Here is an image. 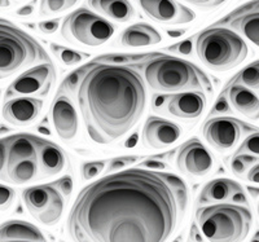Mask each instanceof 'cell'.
Listing matches in <instances>:
<instances>
[{"label":"cell","instance_id":"6da1fadb","mask_svg":"<svg viewBox=\"0 0 259 242\" xmlns=\"http://www.w3.org/2000/svg\"><path fill=\"white\" fill-rule=\"evenodd\" d=\"M188 205L179 176L152 168L118 170L78 193L66 230L78 242H165Z\"/></svg>","mask_w":259,"mask_h":242},{"label":"cell","instance_id":"7a4b0ae2","mask_svg":"<svg viewBox=\"0 0 259 242\" xmlns=\"http://www.w3.org/2000/svg\"><path fill=\"white\" fill-rule=\"evenodd\" d=\"M75 89L85 131L100 145L127 135L147 105L144 79L135 69L121 64L94 61L85 65Z\"/></svg>","mask_w":259,"mask_h":242},{"label":"cell","instance_id":"3957f363","mask_svg":"<svg viewBox=\"0 0 259 242\" xmlns=\"http://www.w3.org/2000/svg\"><path fill=\"white\" fill-rule=\"evenodd\" d=\"M144 79L150 89L165 93L210 91L211 82L205 71L193 62L157 54L147 60Z\"/></svg>","mask_w":259,"mask_h":242},{"label":"cell","instance_id":"277c9868","mask_svg":"<svg viewBox=\"0 0 259 242\" xmlns=\"http://www.w3.org/2000/svg\"><path fill=\"white\" fill-rule=\"evenodd\" d=\"M196 220L203 238L210 242H240L251 228V213L236 204H215L196 211Z\"/></svg>","mask_w":259,"mask_h":242},{"label":"cell","instance_id":"5b68a950","mask_svg":"<svg viewBox=\"0 0 259 242\" xmlns=\"http://www.w3.org/2000/svg\"><path fill=\"white\" fill-rule=\"evenodd\" d=\"M51 61L35 38L0 18V80L12 77L27 66Z\"/></svg>","mask_w":259,"mask_h":242},{"label":"cell","instance_id":"8992f818","mask_svg":"<svg viewBox=\"0 0 259 242\" xmlns=\"http://www.w3.org/2000/svg\"><path fill=\"white\" fill-rule=\"evenodd\" d=\"M196 52L203 65L214 71H228L247 57L244 39L227 27H207L196 38Z\"/></svg>","mask_w":259,"mask_h":242},{"label":"cell","instance_id":"52a82bcc","mask_svg":"<svg viewBox=\"0 0 259 242\" xmlns=\"http://www.w3.org/2000/svg\"><path fill=\"white\" fill-rule=\"evenodd\" d=\"M7 181L24 185L40 177L39 141L40 137L31 133H16L6 137Z\"/></svg>","mask_w":259,"mask_h":242},{"label":"cell","instance_id":"ba28073f","mask_svg":"<svg viewBox=\"0 0 259 242\" xmlns=\"http://www.w3.org/2000/svg\"><path fill=\"white\" fill-rule=\"evenodd\" d=\"M112 22L91 12L87 8H78L64 18L61 34L64 39L87 47H99L114 35Z\"/></svg>","mask_w":259,"mask_h":242},{"label":"cell","instance_id":"9c48e42d","mask_svg":"<svg viewBox=\"0 0 259 242\" xmlns=\"http://www.w3.org/2000/svg\"><path fill=\"white\" fill-rule=\"evenodd\" d=\"M22 200L30 215L43 225L53 227L61 220L65 200L55 183L29 186L22 192Z\"/></svg>","mask_w":259,"mask_h":242},{"label":"cell","instance_id":"30bf717a","mask_svg":"<svg viewBox=\"0 0 259 242\" xmlns=\"http://www.w3.org/2000/svg\"><path fill=\"white\" fill-rule=\"evenodd\" d=\"M258 131L256 127L233 117L218 115L205 122L202 133L207 144L219 152H228L241 141L242 137Z\"/></svg>","mask_w":259,"mask_h":242},{"label":"cell","instance_id":"8fae6325","mask_svg":"<svg viewBox=\"0 0 259 242\" xmlns=\"http://www.w3.org/2000/svg\"><path fill=\"white\" fill-rule=\"evenodd\" d=\"M55 77H56V70L53 68L52 62H40L36 66H32L31 69L18 75L8 87L6 96L7 98L47 96L48 92L51 91Z\"/></svg>","mask_w":259,"mask_h":242},{"label":"cell","instance_id":"7c38bea8","mask_svg":"<svg viewBox=\"0 0 259 242\" xmlns=\"http://www.w3.org/2000/svg\"><path fill=\"white\" fill-rule=\"evenodd\" d=\"M214 165V156L196 137L188 140L178 148L177 166L183 174L202 177L211 172Z\"/></svg>","mask_w":259,"mask_h":242},{"label":"cell","instance_id":"4fadbf2b","mask_svg":"<svg viewBox=\"0 0 259 242\" xmlns=\"http://www.w3.org/2000/svg\"><path fill=\"white\" fill-rule=\"evenodd\" d=\"M143 12L162 24L184 25L196 18V13L177 0H138Z\"/></svg>","mask_w":259,"mask_h":242},{"label":"cell","instance_id":"5bb4252c","mask_svg":"<svg viewBox=\"0 0 259 242\" xmlns=\"http://www.w3.org/2000/svg\"><path fill=\"white\" fill-rule=\"evenodd\" d=\"M51 119L53 128L64 141H73L79 132V121L74 104L71 103L68 94L61 93V91L53 99L51 107Z\"/></svg>","mask_w":259,"mask_h":242},{"label":"cell","instance_id":"9a60e30c","mask_svg":"<svg viewBox=\"0 0 259 242\" xmlns=\"http://www.w3.org/2000/svg\"><path fill=\"white\" fill-rule=\"evenodd\" d=\"M182 136V128L174 122L159 117H149L143 128L142 141L147 148L165 149L177 142Z\"/></svg>","mask_w":259,"mask_h":242},{"label":"cell","instance_id":"2e32d148","mask_svg":"<svg viewBox=\"0 0 259 242\" xmlns=\"http://www.w3.org/2000/svg\"><path fill=\"white\" fill-rule=\"evenodd\" d=\"M43 100L29 96H16L3 105V118L13 126H29L39 118Z\"/></svg>","mask_w":259,"mask_h":242},{"label":"cell","instance_id":"e0dca14e","mask_svg":"<svg viewBox=\"0 0 259 242\" xmlns=\"http://www.w3.org/2000/svg\"><path fill=\"white\" fill-rule=\"evenodd\" d=\"M207 98L203 91H186L171 94L166 103V110L183 121H194L206 108Z\"/></svg>","mask_w":259,"mask_h":242},{"label":"cell","instance_id":"ac0fdd59","mask_svg":"<svg viewBox=\"0 0 259 242\" xmlns=\"http://www.w3.org/2000/svg\"><path fill=\"white\" fill-rule=\"evenodd\" d=\"M230 105L250 119H259V98L250 88L242 84H230L227 88Z\"/></svg>","mask_w":259,"mask_h":242},{"label":"cell","instance_id":"d6986e66","mask_svg":"<svg viewBox=\"0 0 259 242\" xmlns=\"http://www.w3.org/2000/svg\"><path fill=\"white\" fill-rule=\"evenodd\" d=\"M66 156L59 145L41 139L39 141V167L41 176H55L66 166Z\"/></svg>","mask_w":259,"mask_h":242},{"label":"cell","instance_id":"ffe728a7","mask_svg":"<svg viewBox=\"0 0 259 242\" xmlns=\"http://www.w3.org/2000/svg\"><path fill=\"white\" fill-rule=\"evenodd\" d=\"M241 190V185L231 179H224V177L214 179L202 188L198 196V204L206 205L212 204V202L228 201V200H232L236 193Z\"/></svg>","mask_w":259,"mask_h":242},{"label":"cell","instance_id":"44dd1931","mask_svg":"<svg viewBox=\"0 0 259 242\" xmlns=\"http://www.w3.org/2000/svg\"><path fill=\"white\" fill-rule=\"evenodd\" d=\"M162 41V35L150 25L139 22L127 27L121 35V44L123 47L139 48L156 45Z\"/></svg>","mask_w":259,"mask_h":242},{"label":"cell","instance_id":"7402d4cb","mask_svg":"<svg viewBox=\"0 0 259 242\" xmlns=\"http://www.w3.org/2000/svg\"><path fill=\"white\" fill-rule=\"evenodd\" d=\"M0 241H46L38 227L24 220H9L0 224Z\"/></svg>","mask_w":259,"mask_h":242},{"label":"cell","instance_id":"603a6c76","mask_svg":"<svg viewBox=\"0 0 259 242\" xmlns=\"http://www.w3.org/2000/svg\"><path fill=\"white\" fill-rule=\"evenodd\" d=\"M224 22H228L231 27L240 31L247 40L259 47V11L232 12Z\"/></svg>","mask_w":259,"mask_h":242},{"label":"cell","instance_id":"cb8c5ba5","mask_svg":"<svg viewBox=\"0 0 259 242\" xmlns=\"http://www.w3.org/2000/svg\"><path fill=\"white\" fill-rule=\"evenodd\" d=\"M91 8L110 20L127 22L135 16V9L128 0H87Z\"/></svg>","mask_w":259,"mask_h":242},{"label":"cell","instance_id":"d4e9b609","mask_svg":"<svg viewBox=\"0 0 259 242\" xmlns=\"http://www.w3.org/2000/svg\"><path fill=\"white\" fill-rule=\"evenodd\" d=\"M231 84H242L250 89H259V61L242 69L232 79Z\"/></svg>","mask_w":259,"mask_h":242},{"label":"cell","instance_id":"484cf974","mask_svg":"<svg viewBox=\"0 0 259 242\" xmlns=\"http://www.w3.org/2000/svg\"><path fill=\"white\" fill-rule=\"evenodd\" d=\"M51 50H52L53 54L59 57L60 61L66 66L78 65L83 60H85L90 56V55L84 54V52H78V51L70 50V48L59 44H51Z\"/></svg>","mask_w":259,"mask_h":242},{"label":"cell","instance_id":"4316f807","mask_svg":"<svg viewBox=\"0 0 259 242\" xmlns=\"http://www.w3.org/2000/svg\"><path fill=\"white\" fill-rule=\"evenodd\" d=\"M256 162H259V158L251 156V154L235 153L231 157L230 167L235 175H237V176H244L249 171V168Z\"/></svg>","mask_w":259,"mask_h":242},{"label":"cell","instance_id":"83f0119b","mask_svg":"<svg viewBox=\"0 0 259 242\" xmlns=\"http://www.w3.org/2000/svg\"><path fill=\"white\" fill-rule=\"evenodd\" d=\"M79 0H40L41 15H59L73 8Z\"/></svg>","mask_w":259,"mask_h":242},{"label":"cell","instance_id":"f1b7e54d","mask_svg":"<svg viewBox=\"0 0 259 242\" xmlns=\"http://www.w3.org/2000/svg\"><path fill=\"white\" fill-rule=\"evenodd\" d=\"M157 54H143V55H128V54H117V55H104L101 57H97L95 61L105 62V64H121L126 65L130 62L136 61H144V60L150 59V57L156 56Z\"/></svg>","mask_w":259,"mask_h":242},{"label":"cell","instance_id":"f546056e","mask_svg":"<svg viewBox=\"0 0 259 242\" xmlns=\"http://www.w3.org/2000/svg\"><path fill=\"white\" fill-rule=\"evenodd\" d=\"M236 153H246L259 158V131L249 133Z\"/></svg>","mask_w":259,"mask_h":242},{"label":"cell","instance_id":"4dcf8cb0","mask_svg":"<svg viewBox=\"0 0 259 242\" xmlns=\"http://www.w3.org/2000/svg\"><path fill=\"white\" fill-rule=\"evenodd\" d=\"M105 161H92V162H85L82 166V177L83 180H91L101 174L105 168Z\"/></svg>","mask_w":259,"mask_h":242},{"label":"cell","instance_id":"1f68e13d","mask_svg":"<svg viewBox=\"0 0 259 242\" xmlns=\"http://www.w3.org/2000/svg\"><path fill=\"white\" fill-rule=\"evenodd\" d=\"M16 193L13 188L0 184V211H6L15 202Z\"/></svg>","mask_w":259,"mask_h":242},{"label":"cell","instance_id":"d6a6232c","mask_svg":"<svg viewBox=\"0 0 259 242\" xmlns=\"http://www.w3.org/2000/svg\"><path fill=\"white\" fill-rule=\"evenodd\" d=\"M140 160L138 156H122L112 158L109 162V170L112 171H118V170H123V168L130 167L133 163L138 162Z\"/></svg>","mask_w":259,"mask_h":242},{"label":"cell","instance_id":"836d02e7","mask_svg":"<svg viewBox=\"0 0 259 242\" xmlns=\"http://www.w3.org/2000/svg\"><path fill=\"white\" fill-rule=\"evenodd\" d=\"M166 50L170 51V52H175V54L189 56L192 54V51H193V39L189 38L180 41V43H175V44H172L171 47H167Z\"/></svg>","mask_w":259,"mask_h":242},{"label":"cell","instance_id":"e575fe53","mask_svg":"<svg viewBox=\"0 0 259 242\" xmlns=\"http://www.w3.org/2000/svg\"><path fill=\"white\" fill-rule=\"evenodd\" d=\"M84 69H85V65L82 66L80 69H78V70H75L74 73H71V74L65 79V82L62 83L61 89H68V91L70 92L74 91L75 87H77L78 82H79L80 77H82V74L84 73Z\"/></svg>","mask_w":259,"mask_h":242},{"label":"cell","instance_id":"d590c367","mask_svg":"<svg viewBox=\"0 0 259 242\" xmlns=\"http://www.w3.org/2000/svg\"><path fill=\"white\" fill-rule=\"evenodd\" d=\"M186 3L196 6L201 9H206V11H211V9H217L221 6H223L227 0H184Z\"/></svg>","mask_w":259,"mask_h":242},{"label":"cell","instance_id":"8d00e7d4","mask_svg":"<svg viewBox=\"0 0 259 242\" xmlns=\"http://www.w3.org/2000/svg\"><path fill=\"white\" fill-rule=\"evenodd\" d=\"M0 180L7 181V141L0 139Z\"/></svg>","mask_w":259,"mask_h":242},{"label":"cell","instance_id":"74e56055","mask_svg":"<svg viewBox=\"0 0 259 242\" xmlns=\"http://www.w3.org/2000/svg\"><path fill=\"white\" fill-rule=\"evenodd\" d=\"M55 185L59 188V190L62 193L64 197H69L71 190H73V180H71V176L66 175V176L61 177V179H59V180L55 183Z\"/></svg>","mask_w":259,"mask_h":242},{"label":"cell","instance_id":"f35d334b","mask_svg":"<svg viewBox=\"0 0 259 242\" xmlns=\"http://www.w3.org/2000/svg\"><path fill=\"white\" fill-rule=\"evenodd\" d=\"M60 26V20H48L39 22L38 27L43 34H55Z\"/></svg>","mask_w":259,"mask_h":242},{"label":"cell","instance_id":"ab89813d","mask_svg":"<svg viewBox=\"0 0 259 242\" xmlns=\"http://www.w3.org/2000/svg\"><path fill=\"white\" fill-rule=\"evenodd\" d=\"M230 112V104H228V101H227V99L224 98L223 93L221 94V98L217 100V103H215L214 108H212L211 113H210V115L211 114H224V113H228Z\"/></svg>","mask_w":259,"mask_h":242},{"label":"cell","instance_id":"60d3db41","mask_svg":"<svg viewBox=\"0 0 259 242\" xmlns=\"http://www.w3.org/2000/svg\"><path fill=\"white\" fill-rule=\"evenodd\" d=\"M246 174L247 180L250 181V183L259 184V162L254 163V165L249 168V171H247Z\"/></svg>","mask_w":259,"mask_h":242},{"label":"cell","instance_id":"b9f144b4","mask_svg":"<svg viewBox=\"0 0 259 242\" xmlns=\"http://www.w3.org/2000/svg\"><path fill=\"white\" fill-rule=\"evenodd\" d=\"M140 167L152 168V170H165L166 165L163 162H161V161L148 160V161H144V162L140 163Z\"/></svg>","mask_w":259,"mask_h":242},{"label":"cell","instance_id":"7bdbcfd3","mask_svg":"<svg viewBox=\"0 0 259 242\" xmlns=\"http://www.w3.org/2000/svg\"><path fill=\"white\" fill-rule=\"evenodd\" d=\"M247 11H259V0H253V2H249V3L244 4V6L239 7L237 9H235L233 12L240 13V12H247Z\"/></svg>","mask_w":259,"mask_h":242},{"label":"cell","instance_id":"ee69618b","mask_svg":"<svg viewBox=\"0 0 259 242\" xmlns=\"http://www.w3.org/2000/svg\"><path fill=\"white\" fill-rule=\"evenodd\" d=\"M189 239L192 241H202L203 236L201 233V229L197 224H192L191 225V232H189Z\"/></svg>","mask_w":259,"mask_h":242},{"label":"cell","instance_id":"f6af8a7d","mask_svg":"<svg viewBox=\"0 0 259 242\" xmlns=\"http://www.w3.org/2000/svg\"><path fill=\"white\" fill-rule=\"evenodd\" d=\"M34 13V6L31 4H26V6L21 7L20 9L17 11V15L21 16V17H25V16H31Z\"/></svg>","mask_w":259,"mask_h":242},{"label":"cell","instance_id":"bcb514c9","mask_svg":"<svg viewBox=\"0 0 259 242\" xmlns=\"http://www.w3.org/2000/svg\"><path fill=\"white\" fill-rule=\"evenodd\" d=\"M167 34L170 38H178V36H182L183 34H186V30H168Z\"/></svg>","mask_w":259,"mask_h":242},{"label":"cell","instance_id":"7dc6e473","mask_svg":"<svg viewBox=\"0 0 259 242\" xmlns=\"http://www.w3.org/2000/svg\"><path fill=\"white\" fill-rule=\"evenodd\" d=\"M11 6V2L9 0H0V8H7V7Z\"/></svg>","mask_w":259,"mask_h":242},{"label":"cell","instance_id":"c3c4849f","mask_svg":"<svg viewBox=\"0 0 259 242\" xmlns=\"http://www.w3.org/2000/svg\"><path fill=\"white\" fill-rule=\"evenodd\" d=\"M256 239H258V241H259V232H256L255 236L253 237V241H256Z\"/></svg>","mask_w":259,"mask_h":242},{"label":"cell","instance_id":"681fc988","mask_svg":"<svg viewBox=\"0 0 259 242\" xmlns=\"http://www.w3.org/2000/svg\"><path fill=\"white\" fill-rule=\"evenodd\" d=\"M258 216H259V205H258Z\"/></svg>","mask_w":259,"mask_h":242}]
</instances>
